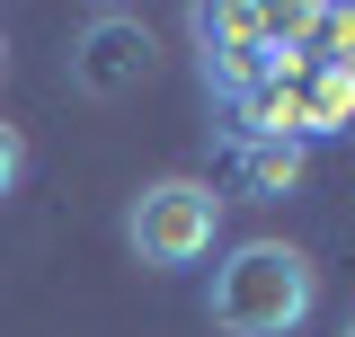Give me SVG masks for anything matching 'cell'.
<instances>
[{"label":"cell","instance_id":"1","mask_svg":"<svg viewBox=\"0 0 355 337\" xmlns=\"http://www.w3.org/2000/svg\"><path fill=\"white\" fill-rule=\"evenodd\" d=\"M320 311V266L293 240H231L205 284V320L214 337H293Z\"/></svg>","mask_w":355,"mask_h":337},{"label":"cell","instance_id":"2","mask_svg":"<svg viewBox=\"0 0 355 337\" xmlns=\"http://www.w3.org/2000/svg\"><path fill=\"white\" fill-rule=\"evenodd\" d=\"M222 240V196L214 178H151L125 205V249L151 266V275H178V266H205Z\"/></svg>","mask_w":355,"mask_h":337},{"label":"cell","instance_id":"3","mask_svg":"<svg viewBox=\"0 0 355 337\" xmlns=\"http://www.w3.org/2000/svg\"><path fill=\"white\" fill-rule=\"evenodd\" d=\"M142 80H151V27L133 9H89L80 36H71V89L98 98V107H116Z\"/></svg>","mask_w":355,"mask_h":337},{"label":"cell","instance_id":"4","mask_svg":"<svg viewBox=\"0 0 355 337\" xmlns=\"http://www.w3.org/2000/svg\"><path fill=\"white\" fill-rule=\"evenodd\" d=\"M196 44H205V89L222 107L258 98L275 80V53H266V9H196Z\"/></svg>","mask_w":355,"mask_h":337},{"label":"cell","instance_id":"5","mask_svg":"<svg viewBox=\"0 0 355 337\" xmlns=\"http://www.w3.org/2000/svg\"><path fill=\"white\" fill-rule=\"evenodd\" d=\"M311 168V142H293V133H266V142H240V196H293Z\"/></svg>","mask_w":355,"mask_h":337},{"label":"cell","instance_id":"6","mask_svg":"<svg viewBox=\"0 0 355 337\" xmlns=\"http://www.w3.org/2000/svg\"><path fill=\"white\" fill-rule=\"evenodd\" d=\"M338 125H355V71H311L302 133H338Z\"/></svg>","mask_w":355,"mask_h":337},{"label":"cell","instance_id":"7","mask_svg":"<svg viewBox=\"0 0 355 337\" xmlns=\"http://www.w3.org/2000/svg\"><path fill=\"white\" fill-rule=\"evenodd\" d=\"M311 44H320V71H355V9H320Z\"/></svg>","mask_w":355,"mask_h":337},{"label":"cell","instance_id":"8","mask_svg":"<svg viewBox=\"0 0 355 337\" xmlns=\"http://www.w3.org/2000/svg\"><path fill=\"white\" fill-rule=\"evenodd\" d=\"M18 187H27V133H18V125H0V205H9Z\"/></svg>","mask_w":355,"mask_h":337},{"label":"cell","instance_id":"9","mask_svg":"<svg viewBox=\"0 0 355 337\" xmlns=\"http://www.w3.org/2000/svg\"><path fill=\"white\" fill-rule=\"evenodd\" d=\"M0 80H9V36H0Z\"/></svg>","mask_w":355,"mask_h":337},{"label":"cell","instance_id":"10","mask_svg":"<svg viewBox=\"0 0 355 337\" xmlns=\"http://www.w3.org/2000/svg\"><path fill=\"white\" fill-rule=\"evenodd\" d=\"M338 337H355V311H347V329H338Z\"/></svg>","mask_w":355,"mask_h":337}]
</instances>
